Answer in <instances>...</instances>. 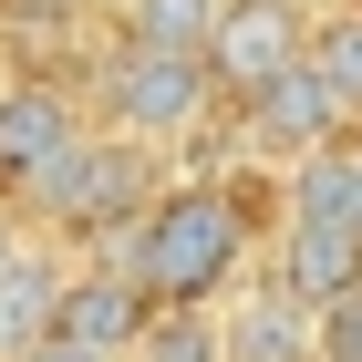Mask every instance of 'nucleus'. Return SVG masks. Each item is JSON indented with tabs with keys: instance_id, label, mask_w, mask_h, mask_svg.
Returning <instances> with one entry per match:
<instances>
[{
	"instance_id": "obj_13",
	"label": "nucleus",
	"mask_w": 362,
	"mask_h": 362,
	"mask_svg": "<svg viewBox=\"0 0 362 362\" xmlns=\"http://www.w3.org/2000/svg\"><path fill=\"white\" fill-rule=\"evenodd\" d=\"M228 21V0H124V42L145 52H207Z\"/></svg>"
},
{
	"instance_id": "obj_1",
	"label": "nucleus",
	"mask_w": 362,
	"mask_h": 362,
	"mask_svg": "<svg viewBox=\"0 0 362 362\" xmlns=\"http://www.w3.org/2000/svg\"><path fill=\"white\" fill-rule=\"evenodd\" d=\"M249 207H238V197L228 187H207V176H197V187H166L156 197V207H145L135 228H124V269H135V290L156 310H207V300H228V290H238V269H249Z\"/></svg>"
},
{
	"instance_id": "obj_3",
	"label": "nucleus",
	"mask_w": 362,
	"mask_h": 362,
	"mask_svg": "<svg viewBox=\"0 0 362 362\" xmlns=\"http://www.w3.org/2000/svg\"><path fill=\"white\" fill-rule=\"evenodd\" d=\"M218 114V73H207V52H145V42H124L104 73V124L135 145H176L197 135Z\"/></svg>"
},
{
	"instance_id": "obj_10",
	"label": "nucleus",
	"mask_w": 362,
	"mask_h": 362,
	"mask_svg": "<svg viewBox=\"0 0 362 362\" xmlns=\"http://www.w3.org/2000/svg\"><path fill=\"white\" fill-rule=\"evenodd\" d=\"M310 310H332L341 290H362V228H332V218H279V259H269Z\"/></svg>"
},
{
	"instance_id": "obj_19",
	"label": "nucleus",
	"mask_w": 362,
	"mask_h": 362,
	"mask_svg": "<svg viewBox=\"0 0 362 362\" xmlns=\"http://www.w3.org/2000/svg\"><path fill=\"white\" fill-rule=\"evenodd\" d=\"M352 166H362V145H352Z\"/></svg>"
},
{
	"instance_id": "obj_14",
	"label": "nucleus",
	"mask_w": 362,
	"mask_h": 362,
	"mask_svg": "<svg viewBox=\"0 0 362 362\" xmlns=\"http://www.w3.org/2000/svg\"><path fill=\"white\" fill-rule=\"evenodd\" d=\"M135 362H228L218 310H156V332L135 341Z\"/></svg>"
},
{
	"instance_id": "obj_4",
	"label": "nucleus",
	"mask_w": 362,
	"mask_h": 362,
	"mask_svg": "<svg viewBox=\"0 0 362 362\" xmlns=\"http://www.w3.org/2000/svg\"><path fill=\"white\" fill-rule=\"evenodd\" d=\"M83 145H93V114L62 83H0V187L21 197V207L52 187Z\"/></svg>"
},
{
	"instance_id": "obj_9",
	"label": "nucleus",
	"mask_w": 362,
	"mask_h": 362,
	"mask_svg": "<svg viewBox=\"0 0 362 362\" xmlns=\"http://www.w3.org/2000/svg\"><path fill=\"white\" fill-rule=\"evenodd\" d=\"M332 145H352V124L332 114V93L310 83V62L249 104V156H259V166H279V176H290V166H310V156H332Z\"/></svg>"
},
{
	"instance_id": "obj_7",
	"label": "nucleus",
	"mask_w": 362,
	"mask_h": 362,
	"mask_svg": "<svg viewBox=\"0 0 362 362\" xmlns=\"http://www.w3.org/2000/svg\"><path fill=\"white\" fill-rule=\"evenodd\" d=\"M62 300H73V259L52 238H21V259L0 269V362H31L62 341Z\"/></svg>"
},
{
	"instance_id": "obj_12",
	"label": "nucleus",
	"mask_w": 362,
	"mask_h": 362,
	"mask_svg": "<svg viewBox=\"0 0 362 362\" xmlns=\"http://www.w3.org/2000/svg\"><path fill=\"white\" fill-rule=\"evenodd\" d=\"M279 218H332V228H362V166L352 145H332V156H310V166L279 176Z\"/></svg>"
},
{
	"instance_id": "obj_5",
	"label": "nucleus",
	"mask_w": 362,
	"mask_h": 362,
	"mask_svg": "<svg viewBox=\"0 0 362 362\" xmlns=\"http://www.w3.org/2000/svg\"><path fill=\"white\" fill-rule=\"evenodd\" d=\"M310 62V21L300 0H228L218 42H207V73H218V93H238V104H259L269 83H290Z\"/></svg>"
},
{
	"instance_id": "obj_18",
	"label": "nucleus",
	"mask_w": 362,
	"mask_h": 362,
	"mask_svg": "<svg viewBox=\"0 0 362 362\" xmlns=\"http://www.w3.org/2000/svg\"><path fill=\"white\" fill-rule=\"evenodd\" d=\"M31 362H104V352H73V341H52V352H31Z\"/></svg>"
},
{
	"instance_id": "obj_11",
	"label": "nucleus",
	"mask_w": 362,
	"mask_h": 362,
	"mask_svg": "<svg viewBox=\"0 0 362 362\" xmlns=\"http://www.w3.org/2000/svg\"><path fill=\"white\" fill-rule=\"evenodd\" d=\"M310 83L332 93V114L362 135V0H341V11L310 21Z\"/></svg>"
},
{
	"instance_id": "obj_8",
	"label": "nucleus",
	"mask_w": 362,
	"mask_h": 362,
	"mask_svg": "<svg viewBox=\"0 0 362 362\" xmlns=\"http://www.w3.org/2000/svg\"><path fill=\"white\" fill-rule=\"evenodd\" d=\"M145 332H156V300L135 290V269H124V259L73 269V300H62V341H73V352L135 362V341H145Z\"/></svg>"
},
{
	"instance_id": "obj_2",
	"label": "nucleus",
	"mask_w": 362,
	"mask_h": 362,
	"mask_svg": "<svg viewBox=\"0 0 362 362\" xmlns=\"http://www.w3.org/2000/svg\"><path fill=\"white\" fill-rule=\"evenodd\" d=\"M156 197H166V187H156V145L93 124V145H83V156H73L42 197H31V218L62 228V238H93V228H135Z\"/></svg>"
},
{
	"instance_id": "obj_15",
	"label": "nucleus",
	"mask_w": 362,
	"mask_h": 362,
	"mask_svg": "<svg viewBox=\"0 0 362 362\" xmlns=\"http://www.w3.org/2000/svg\"><path fill=\"white\" fill-rule=\"evenodd\" d=\"M321 362H362V290H341L321 310Z\"/></svg>"
},
{
	"instance_id": "obj_6",
	"label": "nucleus",
	"mask_w": 362,
	"mask_h": 362,
	"mask_svg": "<svg viewBox=\"0 0 362 362\" xmlns=\"http://www.w3.org/2000/svg\"><path fill=\"white\" fill-rule=\"evenodd\" d=\"M218 332H228V362H321V310H310L279 269H259V279L228 290Z\"/></svg>"
},
{
	"instance_id": "obj_17",
	"label": "nucleus",
	"mask_w": 362,
	"mask_h": 362,
	"mask_svg": "<svg viewBox=\"0 0 362 362\" xmlns=\"http://www.w3.org/2000/svg\"><path fill=\"white\" fill-rule=\"evenodd\" d=\"M11 11H31V21H62V11H93V0H11Z\"/></svg>"
},
{
	"instance_id": "obj_16",
	"label": "nucleus",
	"mask_w": 362,
	"mask_h": 362,
	"mask_svg": "<svg viewBox=\"0 0 362 362\" xmlns=\"http://www.w3.org/2000/svg\"><path fill=\"white\" fill-rule=\"evenodd\" d=\"M21 238H31V228H21V207H11V197H0V269H11V259H21Z\"/></svg>"
}]
</instances>
